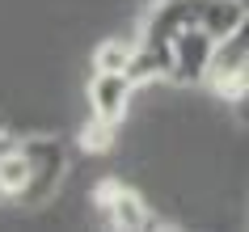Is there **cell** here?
<instances>
[{"instance_id": "obj_1", "label": "cell", "mask_w": 249, "mask_h": 232, "mask_svg": "<svg viewBox=\"0 0 249 232\" xmlns=\"http://www.w3.org/2000/svg\"><path fill=\"white\" fill-rule=\"evenodd\" d=\"M17 148H21V161H26V181H21L17 203L21 207L51 203L68 173V143L59 135H17Z\"/></svg>"}, {"instance_id": "obj_2", "label": "cell", "mask_w": 249, "mask_h": 232, "mask_svg": "<svg viewBox=\"0 0 249 232\" xmlns=\"http://www.w3.org/2000/svg\"><path fill=\"white\" fill-rule=\"evenodd\" d=\"M203 85H211V93H220L224 102L241 106L245 102V89H249V64H245V26L224 34L211 51V64H207V76Z\"/></svg>"}, {"instance_id": "obj_3", "label": "cell", "mask_w": 249, "mask_h": 232, "mask_svg": "<svg viewBox=\"0 0 249 232\" xmlns=\"http://www.w3.org/2000/svg\"><path fill=\"white\" fill-rule=\"evenodd\" d=\"M93 207H97V219L106 228H123V232H140V228H169L152 215V207L123 181H97L93 190Z\"/></svg>"}, {"instance_id": "obj_4", "label": "cell", "mask_w": 249, "mask_h": 232, "mask_svg": "<svg viewBox=\"0 0 249 232\" xmlns=\"http://www.w3.org/2000/svg\"><path fill=\"white\" fill-rule=\"evenodd\" d=\"M211 51H215V38L207 30H178L169 42H165V80H178V85H203L211 64Z\"/></svg>"}, {"instance_id": "obj_5", "label": "cell", "mask_w": 249, "mask_h": 232, "mask_svg": "<svg viewBox=\"0 0 249 232\" xmlns=\"http://www.w3.org/2000/svg\"><path fill=\"white\" fill-rule=\"evenodd\" d=\"M131 93H135V80L127 76V72H93V80H89V110H93V118L118 127L123 114H127V106H131Z\"/></svg>"}, {"instance_id": "obj_6", "label": "cell", "mask_w": 249, "mask_h": 232, "mask_svg": "<svg viewBox=\"0 0 249 232\" xmlns=\"http://www.w3.org/2000/svg\"><path fill=\"white\" fill-rule=\"evenodd\" d=\"M21 181H26V161H21V148H17V135H13L0 148V203H17Z\"/></svg>"}, {"instance_id": "obj_7", "label": "cell", "mask_w": 249, "mask_h": 232, "mask_svg": "<svg viewBox=\"0 0 249 232\" xmlns=\"http://www.w3.org/2000/svg\"><path fill=\"white\" fill-rule=\"evenodd\" d=\"M127 64H131V42H102L93 55L97 72H127Z\"/></svg>"}, {"instance_id": "obj_8", "label": "cell", "mask_w": 249, "mask_h": 232, "mask_svg": "<svg viewBox=\"0 0 249 232\" xmlns=\"http://www.w3.org/2000/svg\"><path fill=\"white\" fill-rule=\"evenodd\" d=\"M80 148H85V152H106V148H114V127L102 123V118H89V123L80 127Z\"/></svg>"}, {"instance_id": "obj_9", "label": "cell", "mask_w": 249, "mask_h": 232, "mask_svg": "<svg viewBox=\"0 0 249 232\" xmlns=\"http://www.w3.org/2000/svg\"><path fill=\"white\" fill-rule=\"evenodd\" d=\"M13 140V127H9V123H4V118H0V148H4V143Z\"/></svg>"}]
</instances>
